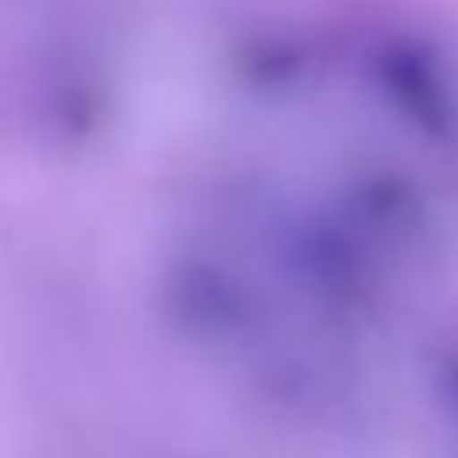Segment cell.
Segmentation results:
<instances>
[{
	"mask_svg": "<svg viewBox=\"0 0 458 458\" xmlns=\"http://www.w3.org/2000/svg\"><path fill=\"white\" fill-rule=\"evenodd\" d=\"M376 72H379V86L411 125H419L426 136H437V140L451 132V118H454L451 93L437 57L426 47L394 43L379 54Z\"/></svg>",
	"mask_w": 458,
	"mask_h": 458,
	"instance_id": "obj_1",
	"label": "cell"
}]
</instances>
